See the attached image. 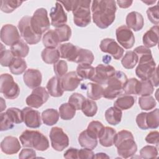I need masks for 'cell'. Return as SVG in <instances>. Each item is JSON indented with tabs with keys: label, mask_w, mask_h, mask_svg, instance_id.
<instances>
[{
	"label": "cell",
	"mask_w": 159,
	"mask_h": 159,
	"mask_svg": "<svg viewBox=\"0 0 159 159\" xmlns=\"http://www.w3.org/2000/svg\"><path fill=\"white\" fill-rule=\"evenodd\" d=\"M116 10V2L115 1H93L91 5L93 22L100 29L107 28L115 20Z\"/></svg>",
	"instance_id": "1"
},
{
	"label": "cell",
	"mask_w": 159,
	"mask_h": 159,
	"mask_svg": "<svg viewBox=\"0 0 159 159\" xmlns=\"http://www.w3.org/2000/svg\"><path fill=\"white\" fill-rule=\"evenodd\" d=\"M134 52L139 58V65L135 69L136 75L141 80H149L157 68L151 50L141 45L136 47Z\"/></svg>",
	"instance_id": "2"
},
{
	"label": "cell",
	"mask_w": 159,
	"mask_h": 159,
	"mask_svg": "<svg viewBox=\"0 0 159 159\" xmlns=\"http://www.w3.org/2000/svg\"><path fill=\"white\" fill-rule=\"evenodd\" d=\"M114 145L118 155L123 158L132 157L137 150L132 133L127 130H122L116 134Z\"/></svg>",
	"instance_id": "3"
},
{
	"label": "cell",
	"mask_w": 159,
	"mask_h": 159,
	"mask_svg": "<svg viewBox=\"0 0 159 159\" xmlns=\"http://www.w3.org/2000/svg\"><path fill=\"white\" fill-rule=\"evenodd\" d=\"M19 139L24 147L32 148L39 151H45L49 147L47 138L37 130H25L19 136Z\"/></svg>",
	"instance_id": "4"
},
{
	"label": "cell",
	"mask_w": 159,
	"mask_h": 159,
	"mask_svg": "<svg viewBox=\"0 0 159 159\" xmlns=\"http://www.w3.org/2000/svg\"><path fill=\"white\" fill-rule=\"evenodd\" d=\"M127 80V77L124 72L116 71L107 82V86L104 89L103 97L108 99H114L121 95Z\"/></svg>",
	"instance_id": "5"
},
{
	"label": "cell",
	"mask_w": 159,
	"mask_h": 159,
	"mask_svg": "<svg viewBox=\"0 0 159 159\" xmlns=\"http://www.w3.org/2000/svg\"><path fill=\"white\" fill-rule=\"evenodd\" d=\"M90 0H75L72 9L73 22L80 27H84L91 22Z\"/></svg>",
	"instance_id": "6"
},
{
	"label": "cell",
	"mask_w": 159,
	"mask_h": 159,
	"mask_svg": "<svg viewBox=\"0 0 159 159\" xmlns=\"http://www.w3.org/2000/svg\"><path fill=\"white\" fill-rule=\"evenodd\" d=\"M0 92L6 98L9 99H14L19 96L20 88L11 75L3 73L1 75Z\"/></svg>",
	"instance_id": "7"
},
{
	"label": "cell",
	"mask_w": 159,
	"mask_h": 159,
	"mask_svg": "<svg viewBox=\"0 0 159 159\" xmlns=\"http://www.w3.org/2000/svg\"><path fill=\"white\" fill-rule=\"evenodd\" d=\"M30 24L34 31L39 35H42L48 30L50 22L46 9L43 7L37 9L31 17Z\"/></svg>",
	"instance_id": "8"
},
{
	"label": "cell",
	"mask_w": 159,
	"mask_h": 159,
	"mask_svg": "<svg viewBox=\"0 0 159 159\" xmlns=\"http://www.w3.org/2000/svg\"><path fill=\"white\" fill-rule=\"evenodd\" d=\"M30 16H24L18 23V29L20 35L27 43L35 45L40 42L42 35H39L34 31L30 24Z\"/></svg>",
	"instance_id": "9"
},
{
	"label": "cell",
	"mask_w": 159,
	"mask_h": 159,
	"mask_svg": "<svg viewBox=\"0 0 159 159\" xmlns=\"http://www.w3.org/2000/svg\"><path fill=\"white\" fill-rule=\"evenodd\" d=\"M49 137L52 148L57 151H63L69 145V138L60 127H52Z\"/></svg>",
	"instance_id": "10"
},
{
	"label": "cell",
	"mask_w": 159,
	"mask_h": 159,
	"mask_svg": "<svg viewBox=\"0 0 159 159\" xmlns=\"http://www.w3.org/2000/svg\"><path fill=\"white\" fill-rule=\"evenodd\" d=\"M49 98V94L45 88L39 86L34 88L32 93L27 97L25 99L26 104L30 107L39 108L45 102L47 101Z\"/></svg>",
	"instance_id": "11"
},
{
	"label": "cell",
	"mask_w": 159,
	"mask_h": 159,
	"mask_svg": "<svg viewBox=\"0 0 159 159\" xmlns=\"http://www.w3.org/2000/svg\"><path fill=\"white\" fill-rule=\"evenodd\" d=\"M116 39L121 46L125 49L131 48L135 43L133 32L125 25L119 27L116 30Z\"/></svg>",
	"instance_id": "12"
},
{
	"label": "cell",
	"mask_w": 159,
	"mask_h": 159,
	"mask_svg": "<svg viewBox=\"0 0 159 159\" xmlns=\"http://www.w3.org/2000/svg\"><path fill=\"white\" fill-rule=\"evenodd\" d=\"M115 71L114 67L111 65L99 64L95 68L94 75L90 80L99 84H106Z\"/></svg>",
	"instance_id": "13"
},
{
	"label": "cell",
	"mask_w": 159,
	"mask_h": 159,
	"mask_svg": "<svg viewBox=\"0 0 159 159\" xmlns=\"http://www.w3.org/2000/svg\"><path fill=\"white\" fill-rule=\"evenodd\" d=\"M99 47L102 52L111 55L116 60H119L123 55L124 50L113 39L106 38L101 41Z\"/></svg>",
	"instance_id": "14"
},
{
	"label": "cell",
	"mask_w": 159,
	"mask_h": 159,
	"mask_svg": "<svg viewBox=\"0 0 159 159\" xmlns=\"http://www.w3.org/2000/svg\"><path fill=\"white\" fill-rule=\"evenodd\" d=\"M20 39L17 27L12 24L3 25L1 30V40L7 46H12Z\"/></svg>",
	"instance_id": "15"
},
{
	"label": "cell",
	"mask_w": 159,
	"mask_h": 159,
	"mask_svg": "<svg viewBox=\"0 0 159 159\" xmlns=\"http://www.w3.org/2000/svg\"><path fill=\"white\" fill-rule=\"evenodd\" d=\"M23 119L25 125L29 128H39L42 125L40 112L30 107H25L22 109Z\"/></svg>",
	"instance_id": "16"
},
{
	"label": "cell",
	"mask_w": 159,
	"mask_h": 159,
	"mask_svg": "<svg viewBox=\"0 0 159 159\" xmlns=\"http://www.w3.org/2000/svg\"><path fill=\"white\" fill-rule=\"evenodd\" d=\"M50 17L51 19V24L56 28L66 24V22H67V15L61 4L58 1H57L55 7L51 9Z\"/></svg>",
	"instance_id": "17"
},
{
	"label": "cell",
	"mask_w": 159,
	"mask_h": 159,
	"mask_svg": "<svg viewBox=\"0 0 159 159\" xmlns=\"http://www.w3.org/2000/svg\"><path fill=\"white\" fill-rule=\"evenodd\" d=\"M23 80L25 84L27 87L34 89L40 86L42 83V73L37 69L29 68L24 73Z\"/></svg>",
	"instance_id": "18"
},
{
	"label": "cell",
	"mask_w": 159,
	"mask_h": 159,
	"mask_svg": "<svg viewBox=\"0 0 159 159\" xmlns=\"http://www.w3.org/2000/svg\"><path fill=\"white\" fill-rule=\"evenodd\" d=\"M20 148L19 140L13 136H6L1 142V151L7 155L16 154Z\"/></svg>",
	"instance_id": "19"
},
{
	"label": "cell",
	"mask_w": 159,
	"mask_h": 159,
	"mask_svg": "<svg viewBox=\"0 0 159 159\" xmlns=\"http://www.w3.org/2000/svg\"><path fill=\"white\" fill-rule=\"evenodd\" d=\"M82 80L76 71H70L65 74L61 79V86L64 91H72L78 87Z\"/></svg>",
	"instance_id": "20"
},
{
	"label": "cell",
	"mask_w": 159,
	"mask_h": 159,
	"mask_svg": "<svg viewBox=\"0 0 159 159\" xmlns=\"http://www.w3.org/2000/svg\"><path fill=\"white\" fill-rule=\"evenodd\" d=\"M58 50L60 54V58L66 59L68 61L75 63L78 47L74 45L71 43H65L61 44Z\"/></svg>",
	"instance_id": "21"
},
{
	"label": "cell",
	"mask_w": 159,
	"mask_h": 159,
	"mask_svg": "<svg viewBox=\"0 0 159 159\" xmlns=\"http://www.w3.org/2000/svg\"><path fill=\"white\" fill-rule=\"evenodd\" d=\"M126 26L134 31L140 30L144 25V20L142 15L136 11L129 12L126 17Z\"/></svg>",
	"instance_id": "22"
},
{
	"label": "cell",
	"mask_w": 159,
	"mask_h": 159,
	"mask_svg": "<svg viewBox=\"0 0 159 159\" xmlns=\"http://www.w3.org/2000/svg\"><path fill=\"white\" fill-rule=\"evenodd\" d=\"M158 30V25H154L143 34L142 42L145 47L149 48L158 44L159 39Z\"/></svg>",
	"instance_id": "23"
},
{
	"label": "cell",
	"mask_w": 159,
	"mask_h": 159,
	"mask_svg": "<svg viewBox=\"0 0 159 159\" xmlns=\"http://www.w3.org/2000/svg\"><path fill=\"white\" fill-rule=\"evenodd\" d=\"M46 88L48 94L52 97H60L63 95L64 92L61 86V78L57 76L52 77L48 80Z\"/></svg>",
	"instance_id": "24"
},
{
	"label": "cell",
	"mask_w": 159,
	"mask_h": 159,
	"mask_svg": "<svg viewBox=\"0 0 159 159\" xmlns=\"http://www.w3.org/2000/svg\"><path fill=\"white\" fill-rule=\"evenodd\" d=\"M116 131L112 127H105L103 132L99 137V143L104 147H109L114 145Z\"/></svg>",
	"instance_id": "25"
},
{
	"label": "cell",
	"mask_w": 159,
	"mask_h": 159,
	"mask_svg": "<svg viewBox=\"0 0 159 159\" xmlns=\"http://www.w3.org/2000/svg\"><path fill=\"white\" fill-rule=\"evenodd\" d=\"M98 139L91 135L87 130L82 131L78 136V142L81 147L91 150L94 149L98 145Z\"/></svg>",
	"instance_id": "26"
},
{
	"label": "cell",
	"mask_w": 159,
	"mask_h": 159,
	"mask_svg": "<svg viewBox=\"0 0 159 159\" xmlns=\"http://www.w3.org/2000/svg\"><path fill=\"white\" fill-rule=\"evenodd\" d=\"M122 110L116 106L108 108L105 112V119L111 125H116L119 124L122 119Z\"/></svg>",
	"instance_id": "27"
},
{
	"label": "cell",
	"mask_w": 159,
	"mask_h": 159,
	"mask_svg": "<svg viewBox=\"0 0 159 159\" xmlns=\"http://www.w3.org/2000/svg\"><path fill=\"white\" fill-rule=\"evenodd\" d=\"M42 60L47 64H54L59 60L60 54L55 48H45L41 53Z\"/></svg>",
	"instance_id": "28"
},
{
	"label": "cell",
	"mask_w": 159,
	"mask_h": 159,
	"mask_svg": "<svg viewBox=\"0 0 159 159\" xmlns=\"http://www.w3.org/2000/svg\"><path fill=\"white\" fill-rule=\"evenodd\" d=\"M87 96L92 100H98L103 97L104 88L99 84L96 83H88L86 84Z\"/></svg>",
	"instance_id": "29"
},
{
	"label": "cell",
	"mask_w": 159,
	"mask_h": 159,
	"mask_svg": "<svg viewBox=\"0 0 159 159\" xmlns=\"http://www.w3.org/2000/svg\"><path fill=\"white\" fill-rule=\"evenodd\" d=\"M10 50L15 57L24 58L29 52V47L23 40L20 39L11 47Z\"/></svg>",
	"instance_id": "30"
},
{
	"label": "cell",
	"mask_w": 159,
	"mask_h": 159,
	"mask_svg": "<svg viewBox=\"0 0 159 159\" xmlns=\"http://www.w3.org/2000/svg\"><path fill=\"white\" fill-rule=\"evenodd\" d=\"M78 76L82 80H91L95 73V68L89 64L80 63L76 71Z\"/></svg>",
	"instance_id": "31"
},
{
	"label": "cell",
	"mask_w": 159,
	"mask_h": 159,
	"mask_svg": "<svg viewBox=\"0 0 159 159\" xmlns=\"http://www.w3.org/2000/svg\"><path fill=\"white\" fill-rule=\"evenodd\" d=\"M60 114L55 109H47L42 113V120L47 125H53L58 121Z\"/></svg>",
	"instance_id": "32"
},
{
	"label": "cell",
	"mask_w": 159,
	"mask_h": 159,
	"mask_svg": "<svg viewBox=\"0 0 159 159\" xmlns=\"http://www.w3.org/2000/svg\"><path fill=\"white\" fill-rule=\"evenodd\" d=\"M135 102V98L130 95L125 94L119 97L114 103V106L121 110H127L132 107Z\"/></svg>",
	"instance_id": "33"
},
{
	"label": "cell",
	"mask_w": 159,
	"mask_h": 159,
	"mask_svg": "<svg viewBox=\"0 0 159 159\" xmlns=\"http://www.w3.org/2000/svg\"><path fill=\"white\" fill-rule=\"evenodd\" d=\"M94 57L93 52L88 49L78 47V54L75 60L77 63H84L91 65L94 61Z\"/></svg>",
	"instance_id": "34"
},
{
	"label": "cell",
	"mask_w": 159,
	"mask_h": 159,
	"mask_svg": "<svg viewBox=\"0 0 159 159\" xmlns=\"http://www.w3.org/2000/svg\"><path fill=\"white\" fill-rule=\"evenodd\" d=\"M11 73L19 75L23 73L27 68L26 61L22 58L15 57L9 66Z\"/></svg>",
	"instance_id": "35"
},
{
	"label": "cell",
	"mask_w": 159,
	"mask_h": 159,
	"mask_svg": "<svg viewBox=\"0 0 159 159\" xmlns=\"http://www.w3.org/2000/svg\"><path fill=\"white\" fill-rule=\"evenodd\" d=\"M75 108L68 102L63 103L59 107V114L63 120L72 119L76 114Z\"/></svg>",
	"instance_id": "36"
},
{
	"label": "cell",
	"mask_w": 159,
	"mask_h": 159,
	"mask_svg": "<svg viewBox=\"0 0 159 159\" xmlns=\"http://www.w3.org/2000/svg\"><path fill=\"white\" fill-rule=\"evenodd\" d=\"M42 42L46 48H56L60 43L54 30H49L43 35Z\"/></svg>",
	"instance_id": "37"
},
{
	"label": "cell",
	"mask_w": 159,
	"mask_h": 159,
	"mask_svg": "<svg viewBox=\"0 0 159 159\" xmlns=\"http://www.w3.org/2000/svg\"><path fill=\"white\" fill-rule=\"evenodd\" d=\"M139 61L137 55L134 51H127L121 60V63L126 69H132Z\"/></svg>",
	"instance_id": "38"
},
{
	"label": "cell",
	"mask_w": 159,
	"mask_h": 159,
	"mask_svg": "<svg viewBox=\"0 0 159 159\" xmlns=\"http://www.w3.org/2000/svg\"><path fill=\"white\" fill-rule=\"evenodd\" d=\"M81 110L86 116L93 117L97 113L98 106L94 100L86 99L82 105Z\"/></svg>",
	"instance_id": "39"
},
{
	"label": "cell",
	"mask_w": 159,
	"mask_h": 159,
	"mask_svg": "<svg viewBox=\"0 0 159 159\" xmlns=\"http://www.w3.org/2000/svg\"><path fill=\"white\" fill-rule=\"evenodd\" d=\"M140 89V81L135 78L127 80L124 87V92L125 94L139 95Z\"/></svg>",
	"instance_id": "40"
},
{
	"label": "cell",
	"mask_w": 159,
	"mask_h": 159,
	"mask_svg": "<svg viewBox=\"0 0 159 159\" xmlns=\"http://www.w3.org/2000/svg\"><path fill=\"white\" fill-rule=\"evenodd\" d=\"M145 119L148 129L158 128L159 125V109L157 108L152 111L147 112Z\"/></svg>",
	"instance_id": "41"
},
{
	"label": "cell",
	"mask_w": 159,
	"mask_h": 159,
	"mask_svg": "<svg viewBox=\"0 0 159 159\" xmlns=\"http://www.w3.org/2000/svg\"><path fill=\"white\" fill-rule=\"evenodd\" d=\"M54 30L60 43L68 41L71 36V29L70 26L66 24L57 27Z\"/></svg>",
	"instance_id": "42"
},
{
	"label": "cell",
	"mask_w": 159,
	"mask_h": 159,
	"mask_svg": "<svg viewBox=\"0 0 159 159\" xmlns=\"http://www.w3.org/2000/svg\"><path fill=\"white\" fill-rule=\"evenodd\" d=\"M104 126L98 120H93L88 125L87 131L93 137L99 139L104 131Z\"/></svg>",
	"instance_id": "43"
},
{
	"label": "cell",
	"mask_w": 159,
	"mask_h": 159,
	"mask_svg": "<svg viewBox=\"0 0 159 159\" xmlns=\"http://www.w3.org/2000/svg\"><path fill=\"white\" fill-rule=\"evenodd\" d=\"M3 45L1 43V50H0V63L2 66H9L15 57L12 54L11 50L4 49Z\"/></svg>",
	"instance_id": "44"
},
{
	"label": "cell",
	"mask_w": 159,
	"mask_h": 159,
	"mask_svg": "<svg viewBox=\"0 0 159 159\" xmlns=\"http://www.w3.org/2000/svg\"><path fill=\"white\" fill-rule=\"evenodd\" d=\"M139 104L142 110L149 111L153 109L156 106L157 102L155 99L150 95L140 97L139 98Z\"/></svg>",
	"instance_id": "45"
},
{
	"label": "cell",
	"mask_w": 159,
	"mask_h": 159,
	"mask_svg": "<svg viewBox=\"0 0 159 159\" xmlns=\"http://www.w3.org/2000/svg\"><path fill=\"white\" fill-rule=\"evenodd\" d=\"M22 3V1L2 0L1 1V10L5 13H11Z\"/></svg>",
	"instance_id": "46"
},
{
	"label": "cell",
	"mask_w": 159,
	"mask_h": 159,
	"mask_svg": "<svg viewBox=\"0 0 159 159\" xmlns=\"http://www.w3.org/2000/svg\"><path fill=\"white\" fill-rule=\"evenodd\" d=\"M7 115L14 124H20L24 122L22 111L16 107H10L6 111Z\"/></svg>",
	"instance_id": "47"
},
{
	"label": "cell",
	"mask_w": 159,
	"mask_h": 159,
	"mask_svg": "<svg viewBox=\"0 0 159 159\" xmlns=\"http://www.w3.org/2000/svg\"><path fill=\"white\" fill-rule=\"evenodd\" d=\"M154 91V86L150 80H141L140 81V89L139 95L146 96L151 95Z\"/></svg>",
	"instance_id": "48"
},
{
	"label": "cell",
	"mask_w": 159,
	"mask_h": 159,
	"mask_svg": "<svg viewBox=\"0 0 159 159\" xmlns=\"http://www.w3.org/2000/svg\"><path fill=\"white\" fill-rule=\"evenodd\" d=\"M158 147L153 145L144 146L140 150V155L143 158H155L158 156Z\"/></svg>",
	"instance_id": "49"
},
{
	"label": "cell",
	"mask_w": 159,
	"mask_h": 159,
	"mask_svg": "<svg viewBox=\"0 0 159 159\" xmlns=\"http://www.w3.org/2000/svg\"><path fill=\"white\" fill-rule=\"evenodd\" d=\"M85 99V97L81 94L78 93H75L70 96L68 99V103L73 106L76 111H79L81 109L82 105Z\"/></svg>",
	"instance_id": "50"
},
{
	"label": "cell",
	"mask_w": 159,
	"mask_h": 159,
	"mask_svg": "<svg viewBox=\"0 0 159 159\" xmlns=\"http://www.w3.org/2000/svg\"><path fill=\"white\" fill-rule=\"evenodd\" d=\"M53 70L56 76L60 78H62L68 71V65L65 60H58L53 65Z\"/></svg>",
	"instance_id": "51"
},
{
	"label": "cell",
	"mask_w": 159,
	"mask_h": 159,
	"mask_svg": "<svg viewBox=\"0 0 159 159\" xmlns=\"http://www.w3.org/2000/svg\"><path fill=\"white\" fill-rule=\"evenodd\" d=\"M158 4L150 7L147 10V14L150 21L155 24L158 25L159 23V12H158Z\"/></svg>",
	"instance_id": "52"
},
{
	"label": "cell",
	"mask_w": 159,
	"mask_h": 159,
	"mask_svg": "<svg viewBox=\"0 0 159 159\" xmlns=\"http://www.w3.org/2000/svg\"><path fill=\"white\" fill-rule=\"evenodd\" d=\"M14 127L13 122L7 115L6 112H1L0 114V130L5 131L12 129Z\"/></svg>",
	"instance_id": "53"
},
{
	"label": "cell",
	"mask_w": 159,
	"mask_h": 159,
	"mask_svg": "<svg viewBox=\"0 0 159 159\" xmlns=\"http://www.w3.org/2000/svg\"><path fill=\"white\" fill-rule=\"evenodd\" d=\"M36 157V152L32 148H23L19 154V158L20 159L34 158Z\"/></svg>",
	"instance_id": "54"
},
{
	"label": "cell",
	"mask_w": 159,
	"mask_h": 159,
	"mask_svg": "<svg viewBox=\"0 0 159 159\" xmlns=\"http://www.w3.org/2000/svg\"><path fill=\"white\" fill-rule=\"evenodd\" d=\"M158 137H159V132L157 130H154L148 133V135L145 137V140L147 143L150 144H155L158 147Z\"/></svg>",
	"instance_id": "55"
},
{
	"label": "cell",
	"mask_w": 159,
	"mask_h": 159,
	"mask_svg": "<svg viewBox=\"0 0 159 159\" xmlns=\"http://www.w3.org/2000/svg\"><path fill=\"white\" fill-rule=\"evenodd\" d=\"M147 112H140L136 117V122L138 127L142 130H147L148 127L146 124Z\"/></svg>",
	"instance_id": "56"
},
{
	"label": "cell",
	"mask_w": 159,
	"mask_h": 159,
	"mask_svg": "<svg viewBox=\"0 0 159 159\" xmlns=\"http://www.w3.org/2000/svg\"><path fill=\"white\" fill-rule=\"evenodd\" d=\"M94 153L91 149L84 148L78 150V158H94Z\"/></svg>",
	"instance_id": "57"
},
{
	"label": "cell",
	"mask_w": 159,
	"mask_h": 159,
	"mask_svg": "<svg viewBox=\"0 0 159 159\" xmlns=\"http://www.w3.org/2000/svg\"><path fill=\"white\" fill-rule=\"evenodd\" d=\"M78 149L75 148H68L64 153L63 157L65 158H73L76 159L78 158Z\"/></svg>",
	"instance_id": "58"
},
{
	"label": "cell",
	"mask_w": 159,
	"mask_h": 159,
	"mask_svg": "<svg viewBox=\"0 0 159 159\" xmlns=\"http://www.w3.org/2000/svg\"><path fill=\"white\" fill-rule=\"evenodd\" d=\"M59 2L60 4H62L65 9L67 11H72V9L73 8V6H74V3H75V0L73 1H59Z\"/></svg>",
	"instance_id": "59"
},
{
	"label": "cell",
	"mask_w": 159,
	"mask_h": 159,
	"mask_svg": "<svg viewBox=\"0 0 159 159\" xmlns=\"http://www.w3.org/2000/svg\"><path fill=\"white\" fill-rule=\"evenodd\" d=\"M150 81L153 85V86H158V78L157 75V68L155 69V71L152 74V75L149 78Z\"/></svg>",
	"instance_id": "60"
},
{
	"label": "cell",
	"mask_w": 159,
	"mask_h": 159,
	"mask_svg": "<svg viewBox=\"0 0 159 159\" xmlns=\"http://www.w3.org/2000/svg\"><path fill=\"white\" fill-rule=\"evenodd\" d=\"M118 6L121 8H128L133 3L132 1H117Z\"/></svg>",
	"instance_id": "61"
},
{
	"label": "cell",
	"mask_w": 159,
	"mask_h": 159,
	"mask_svg": "<svg viewBox=\"0 0 159 159\" xmlns=\"http://www.w3.org/2000/svg\"><path fill=\"white\" fill-rule=\"evenodd\" d=\"M110 157L105 153H97L94 155V158H109Z\"/></svg>",
	"instance_id": "62"
},
{
	"label": "cell",
	"mask_w": 159,
	"mask_h": 159,
	"mask_svg": "<svg viewBox=\"0 0 159 159\" xmlns=\"http://www.w3.org/2000/svg\"><path fill=\"white\" fill-rule=\"evenodd\" d=\"M0 100H1V112H2L6 109V105L5 101L2 98H0Z\"/></svg>",
	"instance_id": "63"
},
{
	"label": "cell",
	"mask_w": 159,
	"mask_h": 159,
	"mask_svg": "<svg viewBox=\"0 0 159 159\" xmlns=\"http://www.w3.org/2000/svg\"><path fill=\"white\" fill-rule=\"evenodd\" d=\"M142 2L147 5H152V4H154L156 2V1H142Z\"/></svg>",
	"instance_id": "64"
}]
</instances>
